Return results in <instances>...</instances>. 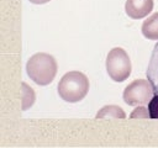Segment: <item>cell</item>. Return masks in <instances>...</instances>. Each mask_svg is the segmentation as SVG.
Segmentation results:
<instances>
[{"label": "cell", "instance_id": "6da1fadb", "mask_svg": "<svg viewBox=\"0 0 158 148\" xmlns=\"http://www.w3.org/2000/svg\"><path fill=\"white\" fill-rule=\"evenodd\" d=\"M89 79L84 73L72 70L61 78L57 85V90H58V95L62 98V100L74 104L85 98L89 92Z\"/></svg>", "mask_w": 158, "mask_h": 148}, {"label": "cell", "instance_id": "7a4b0ae2", "mask_svg": "<svg viewBox=\"0 0 158 148\" xmlns=\"http://www.w3.org/2000/svg\"><path fill=\"white\" fill-rule=\"evenodd\" d=\"M57 62L53 56L40 52L30 57L26 63V73L31 80L39 85H48L53 82L57 74Z\"/></svg>", "mask_w": 158, "mask_h": 148}, {"label": "cell", "instance_id": "3957f363", "mask_svg": "<svg viewBox=\"0 0 158 148\" xmlns=\"http://www.w3.org/2000/svg\"><path fill=\"white\" fill-rule=\"evenodd\" d=\"M106 72L109 77L117 83H122L130 77L132 70L131 59L127 52L121 47L112 48L106 57Z\"/></svg>", "mask_w": 158, "mask_h": 148}, {"label": "cell", "instance_id": "277c9868", "mask_svg": "<svg viewBox=\"0 0 158 148\" xmlns=\"http://www.w3.org/2000/svg\"><path fill=\"white\" fill-rule=\"evenodd\" d=\"M154 96V90L149 80L136 79L125 88L122 98L124 101L130 106L146 105Z\"/></svg>", "mask_w": 158, "mask_h": 148}, {"label": "cell", "instance_id": "5b68a950", "mask_svg": "<svg viewBox=\"0 0 158 148\" xmlns=\"http://www.w3.org/2000/svg\"><path fill=\"white\" fill-rule=\"evenodd\" d=\"M153 10V0H126L125 11L134 20L146 17Z\"/></svg>", "mask_w": 158, "mask_h": 148}, {"label": "cell", "instance_id": "8992f818", "mask_svg": "<svg viewBox=\"0 0 158 148\" xmlns=\"http://www.w3.org/2000/svg\"><path fill=\"white\" fill-rule=\"evenodd\" d=\"M146 74H147V79L152 84L154 94H158V42L156 43V46L152 51V54H151Z\"/></svg>", "mask_w": 158, "mask_h": 148}, {"label": "cell", "instance_id": "52a82bcc", "mask_svg": "<svg viewBox=\"0 0 158 148\" xmlns=\"http://www.w3.org/2000/svg\"><path fill=\"white\" fill-rule=\"evenodd\" d=\"M142 35L151 41L158 40V12H154L147 17L142 24Z\"/></svg>", "mask_w": 158, "mask_h": 148}, {"label": "cell", "instance_id": "ba28073f", "mask_svg": "<svg viewBox=\"0 0 158 148\" xmlns=\"http://www.w3.org/2000/svg\"><path fill=\"white\" fill-rule=\"evenodd\" d=\"M98 119H125L126 114L120 106L116 105H106L102 107L97 114Z\"/></svg>", "mask_w": 158, "mask_h": 148}, {"label": "cell", "instance_id": "9c48e42d", "mask_svg": "<svg viewBox=\"0 0 158 148\" xmlns=\"http://www.w3.org/2000/svg\"><path fill=\"white\" fill-rule=\"evenodd\" d=\"M21 88H22V110H27L35 102V92L26 83H22Z\"/></svg>", "mask_w": 158, "mask_h": 148}, {"label": "cell", "instance_id": "30bf717a", "mask_svg": "<svg viewBox=\"0 0 158 148\" xmlns=\"http://www.w3.org/2000/svg\"><path fill=\"white\" fill-rule=\"evenodd\" d=\"M131 119H148L149 117V110L143 105H138L130 115Z\"/></svg>", "mask_w": 158, "mask_h": 148}, {"label": "cell", "instance_id": "8fae6325", "mask_svg": "<svg viewBox=\"0 0 158 148\" xmlns=\"http://www.w3.org/2000/svg\"><path fill=\"white\" fill-rule=\"evenodd\" d=\"M148 110L151 119H158V94H154V96L148 102Z\"/></svg>", "mask_w": 158, "mask_h": 148}, {"label": "cell", "instance_id": "7c38bea8", "mask_svg": "<svg viewBox=\"0 0 158 148\" xmlns=\"http://www.w3.org/2000/svg\"><path fill=\"white\" fill-rule=\"evenodd\" d=\"M29 1L36 5H43V4H47L48 1H51V0H29Z\"/></svg>", "mask_w": 158, "mask_h": 148}]
</instances>
